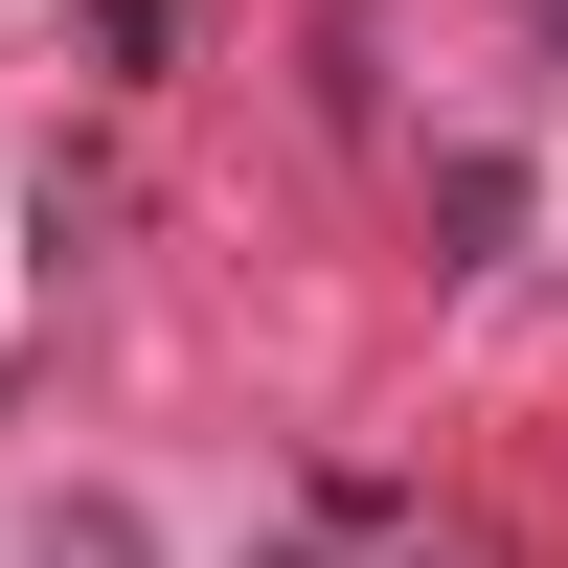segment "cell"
<instances>
[{
  "mask_svg": "<svg viewBox=\"0 0 568 568\" xmlns=\"http://www.w3.org/2000/svg\"><path fill=\"white\" fill-rule=\"evenodd\" d=\"M160 23H182V0H91V45H114V69H160Z\"/></svg>",
  "mask_w": 568,
  "mask_h": 568,
  "instance_id": "cell-1",
  "label": "cell"
},
{
  "mask_svg": "<svg viewBox=\"0 0 568 568\" xmlns=\"http://www.w3.org/2000/svg\"><path fill=\"white\" fill-rule=\"evenodd\" d=\"M45 568H136V524H114V500H91V524H45Z\"/></svg>",
  "mask_w": 568,
  "mask_h": 568,
  "instance_id": "cell-2",
  "label": "cell"
},
{
  "mask_svg": "<svg viewBox=\"0 0 568 568\" xmlns=\"http://www.w3.org/2000/svg\"><path fill=\"white\" fill-rule=\"evenodd\" d=\"M546 69H568V0H546Z\"/></svg>",
  "mask_w": 568,
  "mask_h": 568,
  "instance_id": "cell-3",
  "label": "cell"
}]
</instances>
